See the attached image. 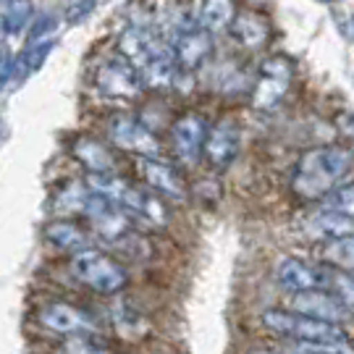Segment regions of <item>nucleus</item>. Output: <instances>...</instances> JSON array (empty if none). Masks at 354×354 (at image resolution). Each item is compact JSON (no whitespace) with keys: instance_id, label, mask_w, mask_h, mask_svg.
Returning a JSON list of instances; mask_svg holds the SVG:
<instances>
[{"instance_id":"nucleus-1","label":"nucleus","mask_w":354,"mask_h":354,"mask_svg":"<svg viewBox=\"0 0 354 354\" xmlns=\"http://www.w3.org/2000/svg\"><path fill=\"white\" fill-rule=\"evenodd\" d=\"M354 155L346 147L330 145V147H317L302 155V160L297 163L294 192L304 200H317V197H328L333 184L352 168Z\"/></svg>"},{"instance_id":"nucleus-2","label":"nucleus","mask_w":354,"mask_h":354,"mask_svg":"<svg viewBox=\"0 0 354 354\" xmlns=\"http://www.w3.org/2000/svg\"><path fill=\"white\" fill-rule=\"evenodd\" d=\"M68 273L74 281H79L82 286H87L89 291H95L100 297L121 294L129 283V273L127 268L121 266V260H115L108 252L95 250V247L79 254H71Z\"/></svg>"},{"instance_id":"nucleus-3","label":"nucleus","mask_w":354,"mask_h":354,"mask_svg":"<svg viewBox=\"0 0 354 354\" xmlns=\"http://www.w3.org/2000/svg\"><path fill=\"white\" fill-rule=\"evenodd\" d=\"M263 326L279 336H289L302 344H342L346 342L344 330L333 323L289 313V310H268L263 313Z\"/></svg>"},{"instance_id":"nucleus-4","label":"nucleus","mask_w":354,"mask_h":354,"mask_svg":"<svg viewBox=\"0 0 354 354\" xmlns=\"http://www.w3.org/2000/svg\"><path fill=\"white\" fill-rule=\"evenodd\" d=\"M37 320L42 328H48L50 333L58 336H92L97 330V320L95 315H89L87 310L74 307L68 302H48L37 310Z\"/></svg>"},{"instance_id":"nucleus-5","label":"nucleus","mask_w":354,"mask_h":354,"mask_svg":"<svg viewBox=\"0 0 354 354\" xmlns=\"http://www.w3.org/2000/svg\"><path fill=\"white\" fill-rule=\"evenodd\" d=\"M95 84L108 100H134L145 87L140 71L121 55L102 61L95 71Z\"/></svg>"},{"instance_id":"nucleus-6","label":"nucleus","mask_w":354,"mask_h":354,"mask_svg":"<svg viewBox=\"0 0 354 354\" xmlns=\"http://www.w3.org/2000/svg\"><path fill=\"white\" fill-rule=\"evenodd\" d=\"M294 76V64L286 55H270L260 64V76H257V87L252 92V102L257 108H276L281 97L286 95Z\"/></svg>"},{"instance_id":"nucleus-7","label":"nucleus","mask_w":354,"mask_h":354,"mask_svg":"<svg viewBox=\"0 0 354 354\" xmlns=\"http://www.w3.org/2000/svg\"><path fill=\"white\" fill-rule=\"evenodd\" d=\"M108 137L113 140L115 147L134 152L137 158H158V152H160V142L155 140V134L142 124L140 118L129 113H115L111 118Z\"/></svg>"},{"instance_id":"nucleus-8","label":"nucleus","mask_w":354,"mask_h":354,"mask_svg":"<svg viewBox=\"0 0 354 354\" xmlns=\"http://www.w3.org/2000/svg\"><path fill=\"white\" fill-rule=\"evenodd\" d=\"M134 165H137L140 178L145 181V189L155 192L168 203H178L187 197L184 178L178 176V171L171 163H165L160 158H137Z\"/></svg>"},{"instance_id":"nucleus-9","label":"nucleus","mask_w":354,"mask_h":354,"mask_svg":"<svg viewBox=\"0 0 354 354\" xmlns=\"http://www.w3.org/2000/svg\"><path fill=\"white\" fill-rule=\"evenodd\" d=\"M205 140H207V127L203 115L184 113L171 127V147L181 163H197L205 152Z\"/></svg>"},{"instance_id":"nucleus-10","label":"nucleus","mask_w":354,"mask_h":354,"mask_svg":"<svg viewBox=\"0 0 354 354\" xmlns=\"http://www.w3.org/2000/svg\"><path fill=\"white\" fill-rule=\"evenodd\" d=\"M239 152V127L231 118H221L215 127L207 129L205 158L215 171H226Z\"/></svg>"},{"instance_id":"nucleus-11","label":"nucleus","mask_w":354,"mask_h":354,"mask_svg":"<svg viewBox=\"0 0 354 354\" xmlns=\"http://www.w3.org/2000/svg\"><path fill=\"white\" fill-rule=\"evenodd\" d=\"M210 53H213V35L200 26L181 32L174 39V61H176L178 71H187V74L197 71L207 61Z\"/></svg>"},{"instance_id":"nucleus-12","label":"nucleus","mask_w":354,"mask_h":354,"mask_svg":"<svg viewBox=\"0 0 354 354\" xmlns=\"http://www.w3.org/2000/svg\"><path fill=\"white\" fill-rule=\"evenodd\" d=\"M294 310L299 315L315 317V320H323V323H339L349 315L346 307H344L333 294L328 291H307V294H297L294 297Z\"/></svg>"},{"instance_id":"nucleus-13","label":"nucleus","mask_w":354,"mask_h":354,"mask_svg":"<svg viewBox=\"0 0 354 354\" xmlns=\"http://www.w3.org/2000/svg\"><path fill=\"white\" fill-rule=\"evenodd\" d=\"M279 283L286 291H297V294H307V291H320V281H323V273L320 268H313L297 260V257H283L279 263Z\"/></svg>"},{"instance_id":"nucleus-14","label":"nucleus","mask_w":354,"mask_h":354,"mask_svg":"<svg viewBox=\"0 0 354 354\" xmlns=\"http://www.w3.org/2000/svg\"><path fill=\"white\" fill-rule=\"evenodd\" d=\"M71 152H74L76 160L84 165L89 176H102V174L115 171V155L108 150V145H102L95 137H79L71 145Z\"/></svg>"},{"instance_id":"nucleus-15","label":"nucleus","mask_w":354,"mask_h":354,"mask_svg":"<svg viewBox=\"0 0 354 354\" xmlns=\"http://www.w3.org/2000/svg\"><path fill=\"white\" fill-rule=\"evenodd\" d=\"M45 239L55 250H66V252L74 254L92 250V234L87 228L79 226V223H71V221H53V223H48L45 226Z\"/></svg>"},{"instance_id":"nucleus-16","label":"nucleus","mask_w":354,"mask_h":354,"mask_svg":"<svg viewBox=\"0 0 354 354\" xmlns=\"http://www.w3.org/2000/svg\"><path fill=\"white\" fill-rule=\"evenodd\" d=\"M234 39H239L241 45H247V48H260L263 42L268 39V21L263 16H257V13H236V19H234V24L228 29Z\"/></svg>"},{"instance_id":"nucleus-17","label":"nucleus","mask_w":354,"mask_h":354,"mask_svg":"<svg viewBox=\"0 0 354 354\" xmlns=\"http://www.w3.org/2000/svg\"><path fill=\"white\" fill-rule=\"evenodd\" d=\"M236 19V8L234 3H223V0H210V3H200L197 6V26L207 29L210 35L218 29H231Z\"/></svg>"},{"instance_id":"nucleus-18","label":"nucleus","mask_w":354,"mask_h":354,"mask_svg":"<svg viewBox=\"0 0 354 354\" xmlns=\"http://www.w3.org/2000/svg\"><path fill=\"white\" fill-rule=\"evenodd\" d=\"M320 273H323L320 289L333 294L346 310H354V273L339 268H320Z\"/></svg>"},{"instance_id":"nucleus-19","label":"nucleus","mask_w":354,"mask_h":354,"mask_svg":"<svg viewBox=\"0 0 354 354\" xmlns=\"http://www.w3.org/2000/svg\"><path fill=\"white\" fill-rule=\"evenodd\" d=\"M313 228L320 236L336 241L344 236H354V218H346V215L333 213V210H323L313 218Z\"/></svg>"},{"instance_id":"nucleus-20","label":"nucleus","mask_w":354,"mask_h":354,"mask_svg":"<svg viewBox=\"0 0 354 354\" xmlns=\"http://www.w3.org/2000/svg\"><path fill=\"white\" fill-rule=\"evenodd\" d=\"M89 197H92V192H89L87 184L71 181V184H66L64 189L58 192V197H55V207H58V210H66V213L84 215V207H87Z\"/></svg>"},{"instance_id":"nucleus-21","label":"nucleus","mask_w":354,"mask_h":354,"mask_svg":"<svg viewBox=\"0 0 354 354\" xmlns=\"http://www.w3.org/2000/svg\"><path fill=\"white\" fill-rule=\"evenodd\" d=\"M35 16V6L26 3V0H16V3H8L6 6V13H3V32L6 35H19L24 32V26L32 21Z\"/></svg>"},{"instance_id":"nucleus-22","label":"nucleus","mask_w":354,"mask_h":354,"mask_svg":"<svg viewBox=\"0 0 354 354\" xmlns=\"http://www.w3.org/2000/svg\"><path fill=\"white\" fill-rule=\"evenodd\" d=\"M323 254H326L328 263H333V268L354 273V236H344V239L328 241V247H326Z\"/></svg>"},{"instance_id":"nucleus-23","label":"nucleus","mask_w":354,"mask_h":354,"mask_svg":"<svg viewBox=\"0 0 354 354\" xmlns=\"http://www.w3.org/2000/svg\"><path fill=\"white\" fill-rule=\"evenodd\" d=\"M111 317H113V326L118 333H124V336H129V333H142V317L127 302L113 304L111 307Z\"/></svg>"},{"instance_id":"nucleus-24","label":"nucleus","mask_w":354,"mask_h":354,"mask_svg":"<svg viewBox=\"0 0 354 354\" xmlns=\"http://www.w3.org/2000/svg\"><path fill=\"white\" fill-rule=\"evenodd\" d=\"M61 354H115L108 349L102 342L92 339V336H71L61 344Z\"/></svg>"},{"instance_id":"nucleus-25","label":"nucleus","mask_w":354,"mask_h":354,"mask_svg":"<svg viewBox=\"0 0 354 354\" xmlns=\"http://www.w3.org/2000/svg\"><path fill=\"white\" fill-rule=\"evenodd\" d=\"M55 29H58V16L50 11L39 13L32 24V35H29V45H42V42H55Z\"/></svg>"},{"instance_id":"nucleus-26","label":"nucleus","mask_w":354,"mask_h":354,"mask_svg":"<svg viewBox=\"0 0 354 354\" xmlns=\"http://www.w3.org/2000/svg\"><path fill=\"white\" fill-rule=\"evenodd\" d=\"M326 210L354 218V181L346 184V187H339V189L330 192L328 197H326Z\"/></svg>"},{"instance_id":"nucleus-27","label":"nucleus","mask_w":354,"mask_h":354,"mask_svg":"<svg viewBox=\"0 0 354 354\" xmlns=\"http://www.w3.org/2000/svg\"><path fill=\"white\" fill-rule=\"evenodd\" d=\"M289 354H354V346L346 342L342 344H302L299 349H294Z\"/></svg>"},{"instance_id":"nucleus-28","label":"nucleus","mask_w":354,"mask_h":354,"mask_svg":"<svg viewBox=\"0 0 354 354\" xmlns=\"http://www.w3.org/2000/svg\"><path fill=\"white\" fill-rule=\"evenodd\" d=\"M97 8V3H92V0H82V3H68L66 6V21L68 24H76V21H84L89 13Z\"/></svg>"},{"instance_id":"nucleus-29","label":"nucleus","mask_w":354,"mask_h":354,"mask_svg":"<svg viewBox=\"0 0 354 354\" xmlns=\"http://www.w3.org/2000/svg\"><path fill=\"white\" fill-rule=\"evenodd\" d=\"M13 58L8 50H0V89H6L8 82H13Z\"/></svg>"},{"instance_id":"nucleus-30","label":"nucleus","mask_w":354,"mask_h":354,"mask_svg":"<svg viewBox=\"0 0 354 354\" xmlns=\"http://www.w3.org/2000/svg\"><path fill=\"white\" fill-rule=\"evenodd\" d=\"M352 26H354V19H352Z\"/></svg>"}]
</instances>
